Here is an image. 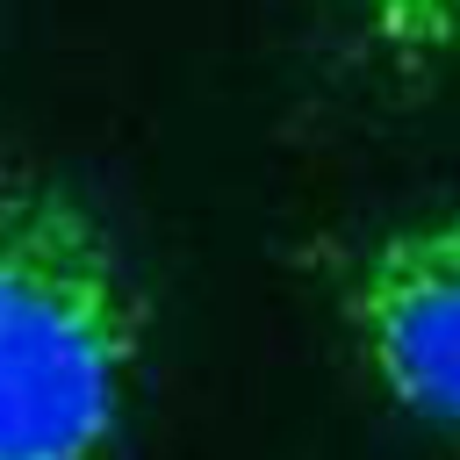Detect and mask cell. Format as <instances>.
<instances>
[{
  "label": "cell",
  "mask_w": 460,
  "mask_h": 460,
  "mask_svg": "<svg viewBox=\"0 0 460 460\" xmlns=\"http://www.w3.org/2000/svg\"><path fill=\"white\" fill-rule=\"evenodd\" d=\"M338 316L381 395L460 438V201L388 223L338 273Z\"/></svg>",
  "instance_id": "7a4b0ae2"
},
{
  "label": "cell",
  "mask_w": 460,
  "mask_h": 460,
  "mask_svg": "<svg viewBox=\"0 0 460 460\" xmlns=\"http://www.w3.org/2000/svg\"><path fill=\"white\" fill-rule=\"evenodd\" d=\"M367 50H381L402 72H446L460 65V0H338Z\"/></svg>",
  "instance_id": "3957f363"
},
{
  "label": "cell",
  "mask_w": 460,
  "mask_h": 460,
  "mask_svg": "<svg viewBox=\"0 0 460 460\" xmlns=\"http://www.w3.org/2000/svg\"><path fill=\"white\" fill-rule=\"evenodd\" d=\"M144 359V302L101 216L0 180V460H101Z\"/></svg>",
  "instance_id": "6da1fadb"
}]
</instances>
